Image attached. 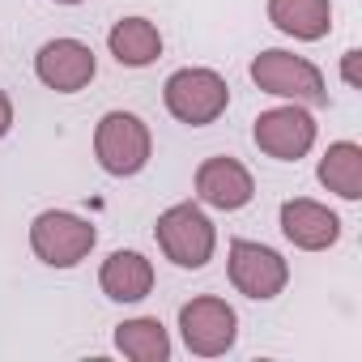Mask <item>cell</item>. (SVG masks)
Segmentation results:
<instances>
[{
  "label": "cell",
  "instance_id": "cell-1",
  "mask_svg": "<svg viewBox=\"0 0 362 362\" xmlns=\"http://www.w3.org/2000/svg\"><path fill=\"white\" fill-rule=\"evenodd\" d=\"M153 235H158L162 256L170 264H179V269H205L214 260V252H218V226L192 201H179V205L162 209Z\"/></svg>",
  "mask_w": 362,
  "mask_h": 362
},
{
  "label": "cell",
  "instance_id": "cell-2",
  "mask_svg": "<svg viewBox=\"0 0 362 362\" xmlns=\"http://www.w3.org/2000/svg\"><path fill=\"white\" fill-rule=\"evenodd\" d=\"M162 103L166 111L188 124V128H205V124H218L230 107V86L222 73L214 69H175L162 86Z\"/></svg>",
  "mask_w": 362,
  "mask_h": 362
},
{
  "label": "cell",
  "instance_id": "cell-3",
  "mask_svg": "<svg viewBox=\"0 0 362 362\" xmlns=\"http://www.w3.org/2000/svg\"><path fill=\"white\" fill-rule=\"evenodd\" d=\"M94 158L107 175L132 179L149 166L153 158V132L141 115L132 111H107L94 128Z\"/></svg>",
  "mask_w": 362,
  "mask_h": 362
},
{
  "label": "cell",
  "instance_id": "cell-4",
  "mask_svg": "<svg viewBox=\"0 0 362 362\" xmlns=\"http://www.w3.org/2000/svg\"><path fill=\"white\" fill-rule=\"evenodd\" d=\"M252 81H256V90H264V94H273V98L303 103V107H328L324 73H320V64H311L307 56L269 47V52H260V56L252 60Z\"/></svg>",
  "mask_w": 362,
  "mask_h": 362
},
{
  "label": "cell",
  "instance_id": "cell-5",
  "mask_svg": "<svg viewBox=\"0 0 362 362\" xmlns=\"http://www.w3.org/2000/svg\"><path fill=\"white\" fill-rule=\"evenodd\" d=\"M98 243L94 222H86L81 214L69 209H43L30 222V252L47 264V269H77Z\"/></svg>",
  "mask_w": 362,
  "mask_h": 362
},
{
  "label": "cell",
  "instance_id": "cell-6",
  "mask_svg": "<svg viewBox=\"0 0 362 362\" xmlns=\"http://www.w3.org/2000/svg\"><path fill=\"white\" fill-rule=\"evenodd\" d=\"M179 337H184L188 354H197V358H222L239 341V315L226 298L201 294L179 307Z\"/></svg>",
  "mask_w": 362,
  "mask_h": 362
},
{
  "label": "cell",
  "instance_id": "cell-7",
  "mask_svg": "<svg viewBox=\"0 0 362 362\" xmlns=\"http://www.w3.org/2000/svg\"><path fill=\"white\" fill-rule=\"evenodd\" d=\"M315 136H320V124L303 103H281V107H269L252 119V141L260 145V153H269L277 162L307 158Z\"/></svg>",
  "mask_w": 362,
  "mask_h": 362
},
{
  "label": "cell",
  "instance_id": "cell-8",
  "mask_svg": "<svg viewBox=\"0 0 362 362\" xmlns=\"http://www.w3.org/2000/svg\"><path fill=\"white\" fill-rule=\"evenodd\" d=\"M226 273H230V286L256 303H269L290 286V260L264 243H252V239H230Z\"/></svg>",
  "mask_w": 362,
  "mask_h": 362
},
{
  "label": "cell",
  "instance_id": "cell-9",
  "mask_svg": "<svg viewBox=\"0 0 362 362\" xmlns=\"http://www.w3.org/2000/svg\"><path fill=\"white\" fill-rule=\"evenodd\" d=\"M98 73V60H94V47L81 43V39H47L35 56V77L56 90V94H77L94 81Z\"/></svg>",
  "mask_w": 362,
  "mask_h": 362
},
{
  "label": "cell",
  "instance_id": "cell-10",
  "mask_svg": "<svg viewBox=\"0 0 362 362\" xmlns=\"http://www.w3.org/2000/svg\"><path fill=\"white\" fill-rule=\"evenodd\" d=\"M256 197V179L252 170L239 162V158H205L197 166V201L209 205V209H222V214H235L243 205H252Z\"/></svg>",
  "mask_w": 362,
  "mask_h": 362
},
{
  "label": "cell",
  "instance_id": "cell-11",
  "mask_svg": "<svg viewBox=\"0 0 362 362\" xmlns=\"http://www.w3.org/2000/svg\"><path fill=\"white\" fill-rule=\"evenodd\" d=\"M277 218H281V235H286L298 252H328V247L341 239V218H337L328 205L311 201V197L286 201Z\"/></svg>",
  "mask_w": 362,
  "mask_h": 362
},
{
  "label": "cell",
  "instance_id": "cell-12",
  "mask_svg": "<svg viewBox=\"0 0 362 362\" xmlns=\"http://www.w3.org/2000/svg\"><path fill=\"white\" fill-rule=\"evenodd\" d=\"M98 286L111 303H141L153 290V260H145L141 252H111L98 269Z\"/></svg>",
  "mask_w": 362,
  "mask_h": 362
},
{
  "label": "cell",
  "instance_id": "cell-13",
  "mask_svg": "<svg viewBox=\"0 0 362 362\" xmlns=\"http://www.w3.org/2000/svg\"><path fill=\"white\" fill-rule=\"evenodd\" d=\"M269 22L298 43H320L332 30V0H269Z\"/></svg>",
  "mask_w": 362,
  "mask_h": 362
},
{
  "label": "cell",
  "instance_id": "cell-14",
  "mask_svg": "<svg viewBox=\"0 0 362 362\" xmlns=\"http://www.w3.org/2000/svg\"><path fill=\"white\" fill-rule=\"evenodd\" d=\"M107 47L124 69H149L162 56V35L149 18H119L107 30Z\"/></svg>",
  "mask_w": 362,
  "mask_h": 362
},
{
  "label": "cell",
  "instance_id": "cell-15",
  "mask_svg": "<svg viewBox=\"0 0 362 362\" xmlns=\"http://www.w3.org/2000/svg\"><path fill=\"white\" fill-rule=\"evenodd\" d=\"M315 179L337 192L341 201H362V145L358 141H332L320 158Z\"/></svg>",
  "mask_w": 362,
  "mask_h": 362
},
{
  "label": "cell",
  "instance_id": "cell-16",
  "mask_svg": "<svg viewBox=\"0 0 362 362\" xmlns=\"http://www.w3.org/2000/svg\"><path fill=\"white\" fill-rule=\"evenodd\" d=\"M115 349L132 362H166L170 358V332L158 315H136L115 328Z\"/></svg>",
  "mask_w": 362,
  "mask_h": 362
},
{
  "label": "cell",
  "instance_id": "cell-17",
  "mask_svg": "<svg viewBox=\"0 0 362 362\" xmlns=\"http://www.w3.org/2000/svg\"><path fill=\"white\" fill-rule=\"evenodd\" d=\"M358 60H362V52H358V47H354V52H345V60H341V73H345V86H354V90L362 86V81H358Z\"/></svg>",
  "mask_w": 362,
  "mask_h": 362
},
{
  "label": "cell",
  "instance_id": "cell-18",
  "mask_svg": "<svg viewBox=\"0 0 362 362\" xmlns=\"http://www.w3.org/2000/svg\"><path fill=\"white\" fill-rule=\"evenodd\" d=\"M9 132H13V98L0 90V141H5Z\"/></svg>",
  "mask_w": 362,
  "mask_h": 362
},
{
  "label": "cell",
  "instance_id": "cell-19",
  "mask_svg": "<svg viewBox=\"0 0 362 362\" xmlns=\"http://www.w3.org/2000/svg\"><path fill=\"white\" fill-rule=\"evenodd\" d=\"M56 5H86V0H56Z\"/></svg>",
  "mask_w": 362,
  "mask_h": 362
}]
</instances>
